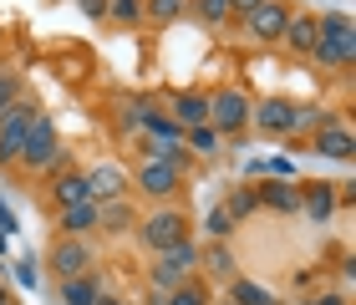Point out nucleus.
Instances as JSON below:
<instances>
[{
  "instance_id": "1",
  "label": "nucleus",
  "mask_w": 356,
  "mask_h": 305,
  "mask_svg": "<svg viewBox=\"0 0 356 305\" xmlns=\"http://www.w3.org/2000/svg\"><path fill=\"white\" fill-rule=\"evenodd\" d=\"M15 163H26L31 173H67V148H61L56 122L46 117V112H36V122H31V133H26Z\"/></svg>"
},
{
  "instance_id": "2",
  "label": "nucleus",
  "mask_w": 356,
  "mask_h": 305,
  "mask_svg": "<svg viewBox=\"0 0 356 305\" xmlns=\"http://www.w3.org/2000/svg\"><path fill=\"white\" fill-rule=\"evenodd\" d=\"M199 275V245L193 239H184V245H173L163 254H153V270H148V280H153V290H178L184 280Z\"/></svg>"
},
{
  "instance_id": "3",
  "label": "nucleus",
  "mask_w": 356,
  "mask_h": 305,
  "mask_svg": "<svg viewBox=\"0 0 356 305\" xmlns=\"http://www.w3.org/2000/svg\"><path fill=\"white\" fill-rule=\"evenodd\" d=\"M250 92H239V87H219V92H209V127H214L219 138H234V133H245L250 127Z\"/></svg>"
},
{
  "instance_id": "4",
  "label": "nucleus",
  "mask_w": 356,
  "mask_h": 305,
  "mask_svg": "<svg viewBox=\"0 0 356 305\" xmlns=\"http://www.w3.org/2000/svg\"><path fill=\"white\" fill-rule=\"evenodd\" d=\"M133 234L153 254H163V249H173V245H184V239H188V214H178V208H153L148 219H138Z\"/></svg>"
},
{
  "instance_id": "5",
  "label": "nucleus",
  "mask_w": 356,
  "mask_h": 305,
  "mask_svg": "<svg viewBox=\"0 0 356 305\" xmlns=\"http://www.w3.org/2000/svg\"><path fill=\"white\" fill-rule=\"evenodd\" d=\"M239 26H245V36H250V41H260V46H280L285 26H290V6H285V0H260L254 10L239 15Z\"/></svg>"
},
{
  "instance_id": "6",
  "label": "nucleus",
  "mask_w": 356,
  "mask_h": 305,
  "mask_svg": "<svg viewBox=\"0 0 356 305\" xmlns=\"http://www.w3.org/2000/svg\"><path fill=\"white\" fill-rule=\"evenodd\" d=\"M36 102L31 97H15L6 112H0V163H15L21 158V142H26V133H31V122H36Z\"/></svg>"
},
{
  "instance_id": "7",
  "label": "nucleus",
  "mask_w": 356,
  "mask_h": 305,
  "mask_svg": "<svg viewBox=\"0 0 356 305\" xmlns=\"http://www.w3.org/2000/svg\"><path fill=\"white\" fill-rule=\"evenodd\" d=\"M46 265H51V275L72 280V275H87V270L97 265V249H92L87 234H61L51 245V254H46Z\"/></svg>"
},
{
  "instance_id": "8",
  "label": "nucleus",
  "mask_w": 356,
  "mask_h": 305,
  "mask_svg": "<svg viewBox=\"0 0 356 305\" xmlns=\"http://www.w3.org/2000/svg\"><path fill=\"white\" fill-rule=\"evenodd\" d=\"M138 188H143V194H153L158 204H168L178 188H184V168L163 163V158H148V163L138 168Z\"/></svg>"
},
{
  "instance_id": "9",
  "label": "nucleus",
  "mask_w": 356,
  "mask_h": 305,
  "mask_svg": "<svg viewBox=\"0 0 356 305\" xmlns=\"http://www.w3.org/2000/svg\"><path fill=\"white\" fill-rule=\"evenodd\" d=\"M290 122H296V102H285V97H270L260 107H250V127L265 133V138H290Z\"/></svg>"
},
{
  "instance_id": "10",
  "label": "nucleus",
  "mask_w": 356,
  "mask_h": 305,
  "mask_svg": "<svg viewBox=\"0 0 356 305\" xmlns=\"http://www.w3.org/2000/svg\"><path fill=\"white\" fill-rule=\"evenodd\" d=\"M311 61H321L326 72H351V61H356V31H346V36H316Z\"/></svg>"
},
{
  "instance_id": "11",
  "label": "nucleus",
  "mask_w": 356,
  "mask_h": 305,
  "mask_svg": "<svg viewBox=\"0 0 356 305\" xmlns=\"http://www.w3.org/2000/svg\"><path fill=\"white\" fill-rule=\"evenodd\" d=\"M254 199H260V208H275V214H300V183L296 179H265V183H254Z\"/></svg>"
},
{
  "instance_id": "12",
  "label": "nucleus",
  "mask_w": 356,
  "mask_h": 305,
  "mask_svg": "<svg viewBox=\"0 0 356 305\" xmlns=\"http://www.w3.org/2000/svg\"><path fill=\"white\" fill-rule=\"evenodd\" d=\"M311 148L321 158H331V163H351L356 142H351V127L346 122H331V127H316V133H311Z\"/></svg>"
},
{
  "instance_id": "13",
  "label": "nucleus",
  "mask_w": 356,
  "mask_h": 305,
  "mask_svg": "<svg viewBox=\"0 0 356 305\" xmlns=\"http://www.w3.org/2000/svg\"><path fill=\"white\" fill-rule=\"evenodd\" d=\"M336 204H341V188H331V183H300V214H311L316 224H326L336 214Z\"/></svg>"
},
{
  "instance_id": "14",
  "label": "nucleus",
  "mask_w": 356,
  "mask_h": 305,
  "mask_svg": "<svg viewBox=\"0 0 356 305\" xmlns=\"http://www.w3.org/2000/svg\"><path fill=\"white\" fill-rule=\"evenodd\" d=\"M168 117L184 127H199V122H209V92H178V97L168 102Z\"/></svg>"
},
{
  "instance_id": "15",
  "label": "nucleus",
  "mask_w": 356,
  "mask_h": 305,
  "mask_svg": "<svg viewBox=\"0 0 356 305\" xmlns=\"http://www.w3.org/2000/svg\"><path fill=\"white\" fill-rule=\"evenodd\" d=\"M133 229H138V214L127 208V199L97 204V234H133Z\"/></svg>"
},
{
  "instance_id": "16",
  "label": "nucleus",
  "mask_w": 356,
  "mask_h": 305,
  "mask_svg": "<svg viewBox=\"0 0 356 305\" xmlns=\"http://www.w3.org/2000/svg\"><path fill=\"white\" fill-rule=\"evenodd\" d=\"M87 188H92V199L97 204H107V199H122V188H127V173L118 163H97L87 173Z\"/></svg>"
},
{
  "instance_id": "17",
  "label": "nucleus",
  "mask_w": 356,
  "mask_h": 305,
  "mask_svg": "<svg viewBox=\"0 0 356 305\" xmlns=\"http://www.w3.org/2000/svg\"><path fill=\"white\" fill-rule=\"evenodd\" d=\"M316 15H305V10H290V26H285V36H280V46H290L296 56H311V46H316Z\"/></svg>"
},
{
  "instance_id": "18",
  "label": "nucleus",
  "mask_w": 356,
  "mask_h": 305,
  "mask_svg": "<svg viewBox=\"0 0 356 305\" xmlns=\"http://www.w3.org/2000/svg\"><path fill=\"white\" fill-rule=\"evenodd\" d=\"M199 270H209V275H219V280H234V275H239V265H234V254H229V239L199 245Z\"/></svg>"
},
{
  "instance_id": "19",
  "label": "nucleus",
  "mask_w": 356,
  "mask_h": 305,
  "mask_svg": "<svg viewBox=\"0 0 356 305\" xmlns=\"http://www.w3.org/2000/svg\"><path fill=\"white\" fill-rule=\"evenodd\" d=\"M56 234H97V204H67L56 214Z\"/></svg>"
},
{
  "instance_id": "20",
  "label": "nucleus",
  "mask_w": 356,
  "mask_h": 305,
  "mask_svg": "<svg viewBox=\"0 0 356 305\" xmlns=\"http://www.w3.org/2000/svg\"><path fill=\"white\" fill-rule=\"evenodd\" d=\"M138 127H148L153 142H184V127H178L168 112H158V107H138Z\"/></svg>"
},
{
  "instance_id": "21",
  "label": "nucleus",
  "mask_w": 356,
  "mask_h": 305,
  "mask_svg": "<svg viewBox=\"0 0 356 305\" xmlns=\"http://www.w3.org/2000/svg\"><path fill=\"white\" fill-rule=\"evenodd\" d=\"M97 295H102V280L92 275H72V280H61V305H97Z\"/></svg>"
},
{
  "instance_id": "22",
  "label": "nucleus",
  "mask_w": 356,
  "mask_h": 305,
  "mask_svg": "<svg viewBox=\"0 0 356 305\" xmlns=\"http://www.w3.org/2000/svg\"><path fill=\"white\" fill-rule=\"evenodd\" d=\"M51 194H56L61 208H67V204H87V199H92L87 173H72V168H67V173H56V188H51ZM92 204H97V199H92Z\"/></svg>"
},
{
  "instance_id": "23",
  "label": "nucleus",
  "mask_w": 356,
  "mask_h": 305,
  "mask_svg": "<svg viewBox=\"0 0 356 305\" xmlns=\"http://www.w3.org/2000/svg\"><path fill=\"white\" fill-rule=\"evenodd\" d=\"M229 305H280V300H275L265 285H254L250 275H234L229 280Z\"/></svg>"
},
{
  "instance_id": "24",
  "label": "nucleus",
  "mask_w": 356,
  "mask_h": 305,
  "mask_svg": "<svg viewBox=\"0 0 356 305\" xmlns=\"http://www.w3.org/2000/svg\"><path fill=\"white\" fill-rule=\"evenodd\" d=\"M219 204L229 208V219H234V224H239V219H250L254 208H260V199H254V183H234V188H229V194H224Z\"/></svg>"
},
{
  "instance_id": "25",
  "label": "nucleus",
  "mask_w": 356,
  "mask_h": 305,
  "mask_svg": "<svg viewBox=\"0 0 356 305\" xmlns=\"http://www.w3.org/2000/svg\"><path fill=\"white\" fill-rule=\"evenodd\" d=\"M184 148H188V153H199V158H214V153L224 148V138H219L209 122H199V127H188V133H184Z\"/></svg>"
},
{
  "instance_id": "26",
  "label": "nucleus",
  "mask_w": 356,
  "mask_h": 305,
  "mask_svg": "<svg viewBox=\"0 0 356 305\" xmlns=\"http://www.w3.org/2000/svg\"><path fill=\"white\" fill-rule=\"evenodd\" d=\"M188 10L199 15L204 26H229V21H234V6H229V0H188Z\"/></svg>"
},
{
  "instance_id": "27",
  "label": "nucleus",
  "mask_w": 356,
  "mask_h": 305,
  "mask_svg": "<svg viewBox=\"0 0 356 305\" xmlns=\"http://www.w3.org/2000/svg\"><path fill=\"white\" fill-rule=\"evenodd\" d=\"M178 15H188V0H143V21H158V26H173Z\"/></svg>"
},
{
  "instance_id": "28",
  "label": "nucleus",
  "mask_w": 356,
  "mask_h": 305,
  "mask_svg": "<svg viewBox=\"0 0 356 305\" xmlns=\"http://www.w3.org/2000/svg\"><path fill=\"white\" fill-rule=\"evenodd\" d=\"M234 229H239V224L229 219V208H224V204H214V208L204 214V234H209V239H229Z\"/></svg>"
},
{
  "instance_id": "29",
  "label": "nucleus",
  "mask_w": 356,
  "mask_h": 305,
  "mask_svg": "<svg viewBox=\"0 0 356 305\" xmlns=\"http://www.w3.org/2000/svg\"><path fill=\"white\" fill-rule=\"evenodd\" d=\"M163 305H209V290H204L199 280H184L178 290H168V295H163Z\"/></svg>"
},
{
  "instance_id": "30",
  "label": "nucleus",
  "mask_w": 356,
  "mask_h": 305,
  "mask_svg": "<svg viewBox=\"0 0 356 305\" xmlns=\"http://www.w3.org/2000/svg\"><path fill=\"white\" fill-rule=\"evenodd\" d=\"M107 21L138 26V21H143V0H107Z\"/></svg>"
},
{
  "instance_id": "31",
  "label": "nucleus",
  "mask_w": 356,
  "mask_h": 305,
  "mask_svg": "<svg viewBox=\"0 0 356 305\" xmlns=\"http://www.w3.org/2000/svg\"><path fill=\"white\" fill-rule=\"evenodd\" d=\"M15 285H21V290H36V285H41V265H36V254L15 260Z\"/></svg>"
},
{
  "instance_id": "32",
  "label": "nucleus",
  "mask_w": 356,
  "mask_h": 305,
  "mask_svg": "<svg viewBox=\"0 0 356 305\" xmlns=\"http://www.w3.org/2000/svg\"><path fill=\"white\" fill-rule=\"evenodd\" d=\"M15 97H21V76H15L10 67H0V112H6Z\"/></svg>"
},
{
  "instance_id": "33",
  "label": "nucleus",
  "mask_w": 356,
  "mask_h": 305,
  "mask_svg": "<svg viewBox=\"0 0 356 305\" xmlns=\"http://www.w3.org/2000/svg\"><path fill=\"white\" fill-rule=\"evenodd\" d=\"M76 10H82L87 21H107V0H76Z\"/></svg>"
},
{
  "instance_id": "34",
  "label": "nucleus",
  "mask_w": 356,
  "mask_h": 305,
  "mask_svg": "<svg viewBox=\"0 0 356 305\" xmlns=\"http://www.w3.org/2000/svg\"><path fill=\"white\" fill-rule=\"evenodd\" d=\"M0 234H6V239H10V234H21V219L10 214V204H6V199H0Z\"/></svg>"
},
{
  "instance_id": "35",
  "label": "nucleus",
  "mask_w": 356,
  "mask_h": 305,
  "mask_svg": "<svg viewBox=\"0 0 356 305\" xmlns=\"http://www.w3.org/2000/svg\"><path fill=\"white\" fill-rule=\"evenodd\" d=\"M305 305H346V295H336V290H326V295H316V300H305Z\"/></svg>"
},
{
  "instance_id": "36",
  "label": "nucleus",
  "mask_w": 356,
  "mask_h": 305,
  "mask_svg": "<svg viewBox=\"0 0 356 305\" xmlns=\"http://www.w3.org/2000/svg\"><path fill=\"white\" fill-rule=\"evenodd\" d=\"M229 6H234V15H245V10H254V6H260V0H229Z\"/></svg>"
},
{
  "instance_id": "37",
  "label": "nucleus",
  "mask_w": 356,
  "mask_h": 305,
  "mask_svg": "<svg viewBox=\"0 0 356 305\" xmlns=\"http://www.w3.org/2000/svg\"><path fill=\"white\" fill-rule=\"evenodd\" d=\"M97 305H127V300H122V295H107V290H102V295H97Z\"/></svg>"
},
{
  "instance_id": "38",
  "label": "nucleus",
  "mask_w": 356,
  "mask_h": 305,
  "mask_svg": "<svg viewBox=\"0 0 356 305\" xmlns=\"http://www.w3.org/2000/svg\"><path fill=\"white\" fill-rule=\"evenodd\" d=\"M143 305H163V290H148V300H143Z\"/></svg>"
},
{
  "instance_id": "39",
  "label": "nucleus",
  "mask_w": 356,
  "mask_h": 305,
  "mask_svg": "<svg viewBox=\"0 0 356 305\" xmlns=\"http://www.w3.org/2000/svg\"><path fill=\"white\" fill-rule=\"evenodd\" d=\"M0 305H10V290H6V285H0Z\"/></svg>"
},
{
  "instance_id": "40",
  "label": "nucleus",
  "mask_w": 356,
  "mask_h": 305,
  "mask_svg": "<svg viewBox=\"0 0 356 305\" xmlns=\"http://www.w3.org/2000/svg\"><path fill=\"white\" fill-rule=\"evenodd\" d=\"M0 260H6V234H0Z\"/></svg>"
}]
</instances>
